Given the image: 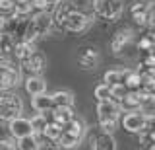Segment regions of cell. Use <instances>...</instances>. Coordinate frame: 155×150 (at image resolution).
<instances>
[{"label":"cell","mask_w":155,"mask_h":150,"mask_svg":"<svg viewBox=\"0 0 155 150\" xmlns=\"http://www.w3.org/2000/svg\"><path fill=\"white\" fill-rule=\"evenodd\" d=\"M52 26V18H51V12H33V16L27 18V23H25V30H23V41H31L35 43L41 35L51 30Z\"/></svg>","instance_id":"cell-1"},{"label":"cell","mask_w":155,"mask_h":150,"mask_svg":"<svg viewBox=\"0 0 155 150\" xmlns=\"http://www.w3.org/2000/svg\"><path fill=\"white\" fill-rule=\"evenodd\" d=\"M120 115H122V109H120V105L113 99L99 101V103H97V119H99V125L105 133H113V131L118 127Z\"/></svg>","instance_id":"cell-2"},{"label":"cell","mask_w":155,"mask_h":150,"mask_svg":"<svg viewBox=\"0 0 155 150\" xmlns=\"http://www.w3.org/2000/svg\"><path fill=\"white\" fill-rule=\"evenodd\" d=\"M23 113V101L14 92L0 94V121H12Z\"/></svg>","instance_id":"cell-3"},{"label":"cell","mask_w":155,"mask_h":150,"mask_svg":"<svg viewBox=\"0 0 155 150\" xmlns=\"http://www.w3.org/2000/svg\"><path fill=\"white\" fill-rule=\"evenodd\" d=\"M91 8L97 16L114 22L122 16V0H91Z\"/></svg>","instance_id":"cell-4"},{"label":"cell","mask_w":155,"mask_h":150,"mask_svg":"<svg viewBox=\"0 0 155 150\" xmlns=\"http://www.w3.org/2000/svg\"><path fill=\"white\" fill-rule=\"evenodd\" d=\"M151 121H153V119H147L142 109L124 111V115H120V123H122L124 131H128V133H134V134H138L140 131H143L149 123H151Z\"/></svg>","instance_id":"cell-5"},{"label":"cell","mask_w":155,"mask_h":150,"mask_svg":"<svg viewBox=\"0 0 155 150\" xmlns=\"http://www.w3.org/2000/svg\"><path fill=\"white\" fill-rule=\"evenodd\" d=\"M91 16L89 14H85V12H81V10H72L70 14H68V18H66V22H64V27L62 30H66V31H70V33H84L89 30V26H91Z\"/></svg>","instance_id":"cell-6"},{"label":"cell","mask_w":155,"mask_h":150,"mask_svg":"<svg viewBox=\"0 0 155 150\" xmlns=\"http://www.w3.org/2000/svg\"><path fill=\"white\" fill-rule=\"evenodd\" d=\"M19 84V70L16 66H2L0 68V92H12Z\"/></svg>","instance_id":"cell-7"},{"label":"cell","mask_w":155,"mask_h":150,"mask_svg":"<svg viewBox=\"0 0 155 150\" xmlns=\"http://www.w3.org/2000/svg\"><path fill=\"white\" fill-rule=\"evenodd\" d=\"M8 133L12 138H21V137H27V134H33V129H31L29 119L19 115V117L8 121Z\"/></svg>","instance_id":"cell-8"},{"label":"cell","mask_w":155,"mask_h":150,"mask_svg":"<svg viewBox=\"0 0 155 150\" xmlns=\"http://www.w3.org/2000/svg\"><path fill=\"white\" fill-rule=\"evenodd\" d=\"M45 65H47V61L39 51H35L31 57H27L25 61H21V68L27 72V76L29 74H41L43 68H45Z\"/></svg>","instance_id":"cell-9"},{"label":"cell","mask_w":155,"mask_h":150,"mask_svg":"<svg viewBox=\"0 0 155 150\" xmlns=\"http://www.w3.org/2000/svg\"><path fill=\"white\" fill-rule=\"evenodd\" d=\"M51 117H48V121H54L56 125H60V127H64V125L68 123V121H72L76 117L74 115V109L68 107V105H54L51 111H47Z\"/></svg>","instance_id":"cell-10"},{"label":"cell","mask_w":155,"mask_h":150,"mask_svg":"<svg viewBox=\"0 0 155 150\" xmlns=\"http://www.w3.org/2000/svg\"><path fill=\"white\" fill-rule=\"evenodd\" d=\"M91 146H93V150H116V140L113 137V133L101 131L91 138Z\"/></svg>","instance_id":"cell-11"},{"label":"cell","mask_w":155,"mask_h":150,"mask_svg":"<svg viewBox=\"0 0 155 150\" xmlns=\"http://www.w3.org/2000/svg\"><path fill=\"white\" fill-rule=\"evenodd\" d=\"M130 41H132V31L130 30H118L113 35V39H110V51L114 55H120Z\"/></svg>","instance_id":"cell-12"},{"label":"cell","mask_w":155,"mask_h":150,"mask_svg":"<svg viewBox=\"0 0 155 150\" xmlns=\"http://www.w3.org/2000/svg\"><path fill=\"white\" fill-rule=\"evenodd\" d=\"M23 88H25V92L29 96H37L41 94V92L47 90V84L45 80L41 78V74H29L25 80H23Z\"/></svg>","instance_id":"cell-13"},{"label":"cell","mask_w":155,"mask_h":150,"mask_svg":"<svg viewBox=\"0 0 155 150\" xmlns=\"http://www.w3.org/2000/svg\"><path fill=\"white\" fill-rule=\"evenodd\" d=\"M35 43H31V41H18V43H14V49H12V57H16V59L21 62V61H25L27 57H31L33 53H35Z\"/></svg>","instance_id":"cell-14"},{"label":"cell","mask_w":155,"mask_h":150,"mask_svg":"<svg viewBox=\"0 0 155 150\" xmlns=\"http://www.w3.org/2000/svg\"><path fill=\"white\" fill-rule=\"evenodd\" d=\"M62 131H64L66 134H70V137H74L76 140H80V142H81V138H84V134H85V123L80 117H74L72 121H68L64 127H62Z\"/></svg>","instance_id":"cell-15"},{"label":"cell","mask_w":155,"mask_h":150,"mask_svg":"<svg viewBox=\"0 0 155 150\" xmlns=\"http://www.w3.org/2000/svg\"><path fill=\"white\" fill-rule=\"evenodd\" d=\"M31 107L37 111V113H47V111L52 109V99L47 92H41L37 96H31Z\"/></svg>","instance_id":"cell-16"},{"label":"cell","mask_w":155,"mask_h":150,"mask_svg":"<svg viewBox=\"0 0 155 150\" xmlns=\"http://www.w3.org/2000/svg\"><path fill=\"white\" fill-rule=\"evenodd\" d=\"M99 59H101V57H99V51H97V49H85L80 55V66L85 68V70L95 68L97 62H99Z\"/></svg>","instance_id":"cell-17"},{"label":"cell","mask_w":155,"mask_h":150,"mask_svg":"<svg viewBox=\"0 0 155 150\" xmlns=\"http://www.w3.org/2000/svg\"><path fill=\"white\" fill-rule=\"evenodd\" d=\"M52 10H54V16H51L52 18V23H56L58 27H64V22H66L68 14L74 10V8H72L68 2H62V4H56Z\"/></svg>","instance_id":"cell-18"},{"label":"cell","mask_w":155,"mask_h":150,"mask_svg":"<svg viewBox=\"0 0 155 150\" xmlns=\"http://www.w3.org/2000/svg\"><path fill=\"white\" fill-rule=\"evenodd\" d=\"M16 148L18 150H39L41 148V140L37 134H27V137L16 138Z\"/></svg>","instance_id":"cell-19"},{"label":"cell","mask_w":155,"mask_h":150,"mask_svg":"<svg viewBox=\"0 0 155 150\" xmlns=\"http://www.w3.org/2000/svg\"><path fill=\"white\" fill-rule=\"evenodd\" d=\"M51 99H52V107L54 105H68V107H72L74 105V94L68 90H56L54 94H51Z\"/></svg>","instance_id":"cell-20"},{"label":"cell","mask_w":155,"mask_h":150,"mask_svg":"<svg viewBox=\"0 0 155 150\" xmlns=\"http://www.w3.org/2000/svg\"><path fill=\"white\" fill-rule=\"evenodd\" d=\"M60 133H62V127H60V125H56L54 121H47L45 129L41 131V137H45L48 142H54V144H56V140H58V137H60Z\"/></svg>","instance_id":"cell-21"},{"label":"cell","mask_w":155,"mask_h":150,"mask_svg":"<svg viewBox=\"0 0 155 150\" xmlns=\"http://www.w3.org/2000/svg\"><path fill=\"white\" fill-rule=\"evenodd\" d=\"M122 84L126 90H138L140 88V72L136 70H124Z\"/></svg>","instance_id":"cell-22"},{"label":"cell","mask_w":155,"mask_h":150,"mask_svg":"<svg viewBox=\"0 0 155 150\" xmlns=\"http://www.w3.org/2000/svg\"><path fill=\"white\" fill-rule=\"evenodd\" d=\"M122 78H124V70L122 68H113V70H107L103 80L107 86H114V84H122Z\"/></svg>","instance_id":"cell-23"},{"label":"cell","mask_w":155,"mask_h":150,"mask_svg":"<svg viewBox=\"0 0 155 150\" xmlns=\"http://www.w3.org/2000/svg\"><path fill=\"white\" fill-rule=\"evenodd\" d=\"M47 113H37L35 117L29 119V123H31V129H33V134H41V131L45 129L47 125Z\"/></svg>","instance_id":"cell-24"},{"label":"cell","mask_w":155,"mask_h":150,"mask_svg":"<svg viewBox=\"0 0 155 150\" xmlns=\"http://www.w3.org/2000/svg\"><path fill=\"white\" fill-rule=\"evenodd\" d=\"M33 12H51L56 6V0H31Z\"/></svg>","instance_id":"cell-25"},{"label":"cell","mask_w":155,"mask_h":150,"mask_svg":"<svg viewBox=\"0 0 155 150\" xmlns=\"http://www.w3.org/2000/svg\"><path fill=\"white\" fill-rule=\"evenodd\" d=\"M33 12V6H31V0H25V2H16L14 6V14L16 16H23V18H29Z\"/></svg>","instance_id":"cell-26"},{"label":"cell","mask_w":155,"mask_h":150,"mask_svg":"<svg viewBox=\"0 0 155 150\" xmlns=\"http://www.w3.org/2000/svg\"><path fill=\"white\" fill-rule=\"evenodd\" d=\"M93 94H95L97 101H107V99H110V88L105 84V82H103V84H99V86H97Z\"/></svg>","instance_id":"cell-27"},{"label":"cell","mask_w":155,"mask_h":150,"mask_svg":"<svg viewBox=\"0 0 155 150\" xmlns=\"http://www.w3.org/2000/svg\"><path fill=\"white\" fill-rule=\"evenodd\" d=\"M138 47H140L142 51L153 53V35H151V33H147L145 37H142V39H140V43H138Z\"/></svg>","instance_id":"cell-28"},{"label":"cell","mask_w":155,"mask_h":150,"mask_svg":"<svg viewBox=\"0 0 155 150\" xmlns=\"http://www.w3.org/2000/svg\"><path fill=\"white\" fill-rule=\"evenodd\" d=\"M68 4H70L74 10H81V12H85L87 8L91 6V0H70Z\"/></svg>","instance_id":"cell-29"},{"label":"cell","mask_w":155,"mask_h":150,"mask_svg":"<svg viewBox=\"0 0 155 150\" xmlns=\"http://www.w3.org/2000/svg\"><path fill=\"white\" fill-rule=\"evenodd\" d=\"M0 150H18L16 148V138L12 137H6L0 140Z\"/></svg>","instance_id":"cell-30"},{"label":"cell","mask_w":155,"mask_h":150,"mask_svg":"<svg viewBox=\"0 0 155 150\" xmlns=\"http://www.w3.org/2000/svg\"><path fill=\"white\" fill-rule=\"evenodd\" d=\"M16 0H0V12H14Z\"/></svg>","instance_id":"cell-31"},{"label":"cell","mask_w":155,"mask_h":150,"mask_svg":"<svg viewBox=\"0 0 155 150\" xmlns=\"http://www.w3.org/2000/svg\"><path fill=\"white\" fill-rule=\"evenodd\" d=\"M143 66H145V68H153V66H155V57H153V53H147V57L143 59Z\"/></svg>","instance_id":"cell-32"},{"label":"cell","mask_w":155,"mask_h":150,"mask_svg":"<svg viewBox=\"0 0 155 150\" xmlns=\"http://www.w3.org/2000/svg\"><path fill=\"white\" fill-rule=\"evenodd\" d=\"M16 2H25V0H16Z\"/></svg>","instance_id":"cell-33"},{"label":"cell","mask_w":155,"mask_h":150,"mask_svg":"<svg viewBox=\"0 0 155 150\" xmlns=\"http://www.w3.org/2000/svg\"><path fill=\"white\" fill-rule=\"evenodd\" d=\"M56 150H64V148H60V146H58V148H56Z\"/></svg>","instance_id":"cell-34"},{"label":"cell","mask_w":155,"mask_h":150,"mask_svg":"<svg viewBox=\"0 0 155 150\" xmlns=\"http://www.w3.org/2000/svg\"><path fill=\"white\" fill-rule=\"evenodd\" d=\"M0 20H2V18H0Z\"/></svg>","instance_id":"cell-35"}]
</instances>
